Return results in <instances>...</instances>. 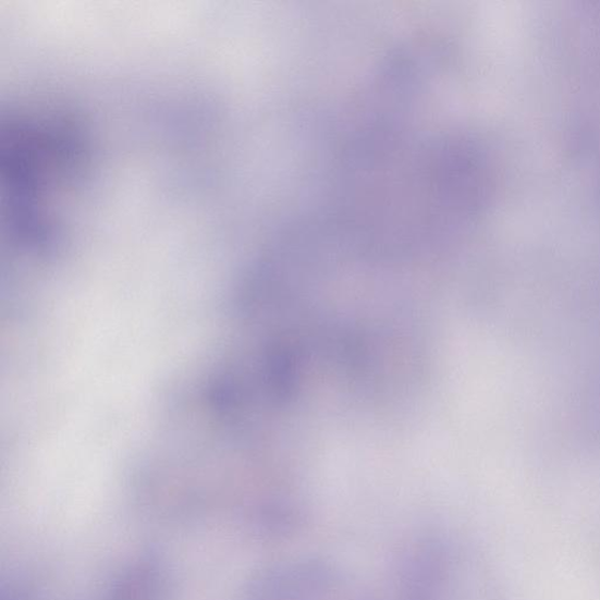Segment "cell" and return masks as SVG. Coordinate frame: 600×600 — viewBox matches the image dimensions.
Returning a JSON list of instances; mask_svg holds the SVG:
<instances>
[{
    "instance_id": "6da1fadb",
    "label": "cell",
    "mask_w": 600,
    "mask_h": 600,
    "mask_svg": "<svg viewBox=\"0 0 600 600\" xmlns=\"http://www.w3.org/2000/svg\"><path fill=\"white\" fill-rule=\"evenodd\" d=\"M330 576L317 565H301L270 580V600H321L330 592Z\"/></svg>"
}]
</instances>
